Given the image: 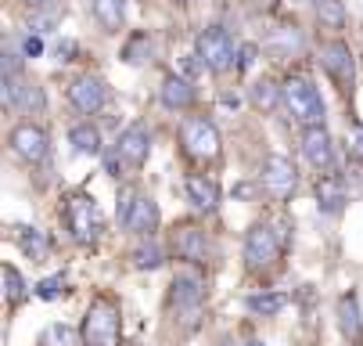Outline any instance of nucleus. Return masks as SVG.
<instances>
[{"instance_id":"14","label":"nucleus","mask_w":363,"mask_h":346,"mask_svg":"<svg viewBox=\"0 0 363 346\" xmlns=\"http://www.w3.org/2000/svg\"><path fill=\"white\" fill-rule=\"evenodd\" d=\"M320 65L328 69V76H331L342 90H352L356 65H352V51H349V43H342V40L324 43V47H320Z\"/></svg>"},{"instance_id":"4","label":"nucleus","mask_w":363,"mask_h":346,"mask_svg":"<svg viewBox=\"0 0 363 346\" xmlns=\"http://www.w3.org/2000/svg\"><path fill=\"white\" fill-rule=\"evenodd\" d=\"M180 141L187 148V156L198 163H213L220 159V130L205 119V116H187L180 126Z\"/></svg>"},{"instance_id":"30","label":"nucleus","mask_w":363,"mask_h":346,"mask_svg":"<svg viewBox=\"0 0 363 346\" xmlns=\"http://www.w3.org/2000/svg\"><path fill=\"white\" fill-rule=\"evenodd\" d=\"M123 58L130 62V65H144L147 58H151V40L144 36V33H137L130 43H126V51H123Z\"/></svg>"},{"instance_id":"17","label":"nucleus","mask_w":363,"mask_h":346,"mask_svg":"<svg viewBox=\"0 0 363 346\" xmlns=\"http://www.w3.org/2000/svg\"><path fill=\"white\" fill-rule=\"evenodd\" d=\"M173 245H177V256L187 260V264L209 260V238H205V231H198V227H180L173 234Z\"/></svg>"},{"instance_id":"19","label":"nucleus","mask_w":363,"mask_h":346,"mask_svg":"<svg viewBox=\"0 0 363 346\" xmlns=\"http://www.w3.org/2000/svg\"><path fill=\"white\" fill-rule=\"evenodd\" d=\"M317 206H320V213H331V217L342 213V206H345V184L335 173L317 180Z\"/></svg>"},{"instance_id":"35","label":"nucleus","mask_w":363,"mask_h":346,"mask_svg":"<svg viewBox=\"0 0 363 346\" xmlns=\"http://www.w3.org/2000/svg\"><path fill=\"white\" fill-rule=\"evenodd\" d=\"M58 18H62V15H58V11H55V15H40V18H36V22H33V26H29V29H33V33H36V36H43V33H50V26H55V22H58Z\"/></svg>"},{"instance_id":"25","label":"nucleus","mask_w":363,"mask_h":346,"mask_svg":"<svg viewBox=\"0 0 363 346\" xmlns=\"http://www.w3.org/2000/svg\"><path fill=\"white\" fill-rule=\"evenodd\" d=\"M284 296L281 292H255V296H248L245 300V307L255 314V318H274V314H281L284 310Z\"/></svg>"},{"instance_id":"27","label":"nucleus","mask_w":363,"mask_h":346,"mask_svg":"<svg viewBox=\"0 0 363 346\" xmlns=\"http://www.w3.org/2000/svg\"><path fill=\"white\" fill-rule=\"evenodd\" d=\"M130 260H133L137 271H155V267H162L166 253H162V245H159V242H140Z\"/></svg>"},{"instance_id":"22","label":"nucleus","mask_w":363,"mask_h":346,"mask_svg":"<svg viewBox=\"0 0 363 346\" xmlns=\"http://www.w3.org/2000/svg\"><path fill=\"white\" fill-rule=\"evenodd\" d=\"M69 144L79 156H101V130L94 123H76L69 130Z\"/></svg>"},{"instance_id":"15","label":"nucleus","mask_w":363,"mask_h":346,"mask_svg":"<svg viewBox=\"0 0 363 346\" xmlns=\"http://www.w3.org/2000/svg\"><path fill=\"white\" fill-rule=\"evenodd\" d=\"M302 156H306V163L313 170L331 173L335 170V141H331V134L324 126H309L302 134Z\"/></svg>"},{"instance_id":"40","label":"nucleus","mask_w":363,"mask_h":346,"mask_svg":"<svg viewBox=\"0 0 363 346\" xmlns=\"http://www.w3.org/2000/svg\"><path fill=\"white\" fill-rule=\"evenodd\" d=\"M259 4H263V8H274V4H277V0H259Z\"/></svg>"},{"instance_id":"31","label":"nucleus","mask_w":363,"mask_h":346,"mask_svg":"<svg viewBox=\"0 0 363 346\" xmlns=\"http://www.w3.org/2000/svg\"><path fill=\"white\" fill-rule=\"evenodd\" d=\"M62 292H65V278H62V274H55V278H43V281L36 285V296H40V300H58Z\"/></svg>"},{"instance_id":"24","label":"nucleus","mask_w":363,"mask_h":346,"mask_svg":"<svg viewBox=\"0 0 363 346\" xmlns=\"http://www.w3.org/2000/svg\"><path fill=\"white\" fill-rule=\"evenodd\" d=\"M338 325L349 339H359L363 335V321H359V303L356 296H342L338 300Z\"/></svg>"},{"instance_id":"9","label":"nucleus","mask_w":363,"mask_h":346,"mask_svg":"<svg viewBox=\"0 0 363 346\" xmlns=\"http://www.w3.org/2000/svg\"><path fill=\"white\" fill-rule=\"evenodd\" d=\"M8 144H11V152L22 159V163H43L47 159V152H50V141H47V130L43 126H36V123H18L15 130H11V137H8Z\"/></svg>"},{"instance_id":"21","label":"nucleus","mask_w":363,"mask_h":346,"mask_svg":"<svg viewBox=\"0 0 363 346\" xmlns=\"http://www.w3.org/2000/svg\"><path fill=\"white\" fill-rule=\"evenodd\" d=\"M15 242L18 249L29 256V260H43L50 253V238L40 231V227H15Z\"/></svg>"},{"instance_id":"5","label":"nucleus","mask_w":363,"mask_h":346,"mask_svg":"<svg viewBox=\"0 0 363 346\" xmlns=\"http://www.w3.org/2000/svg\"><path fill=\"white\" fill-rule=\"evenodd\" d=\"M281 231L274 224H255L248 234H245V264L252 271H263V267H274L281 260Z\"/></svg>"},{"instance_id":"10","label":"nucleus","mask_w":363,"mask_h":346,"mask_svg":"<svg viewBox=\"0 0 363 346\" xmlns=\"http://www.w3.org/2000/svg\"><path fill=\"white\" fill-rule=\"evenodd\" d=\"M259 184H263L267 195H274V199H288V195L295 191V184H298V173H295L291 159L267 156L263 159V170H259Z\"/></svg>"},{"instance_id":"34","label":"nucleus","mask_w":363,"mask_h":346,"mask_svg":"<svg viewBox=\"0 0 363 346\" xmlns=\"http://www.w3.org/2000/svg\"><path fill=\"white\" fill-rule=\"evenodd\" d=\"M40 51H43V40H40L36 33H29V36L22 40V55H26V58H36Z\"/></svg>"},{"instance_id":"11","label":"nucleus","mask_w":363,"mask_h":346,"mask_svg":"<svg viewBox=\"0 0 363 346\" xmlns=\"http://www.w3.org/2000/svg\"><path fill=\"white\" fill-rule=\"evenodd\" d=\"M0 97H4V105H8V109L26 112V116L47 109V94H43V87H40V83H26L22 76H18V80H4V87H0Z\"/></svg>"},{"instance_id":"39","label":"nucleus","mask_w":363,"mask_h":346,"mask_svg":"<svg viewBox=\"0 0 363 346\" xmlns=\"http://www.w3.org/2000/svg\"><path fill=\"white\" fill-rule=\"evenodd\" d=\"M245 346H267V342H263V339H248Z\"/></svg>"},{"instance_id":"26","label":"nucleus","mask_w":363,"mask_h":346,"mask_svg":"<svg viewBox=\"0 0 363 346\" xmlns=\"http://www.w3.org/2000/svg\"><path fill=\"white\" fill-rule=\"evenodd\" d=\"M281 102H284V94H281V87H277L274 80H255V83H252V105L274 112Z\"/></svg>"},{"instance_id":"6","label":"nucleus","mask_w":363,"mask_h":346,"mask_svg":"<svg viewBox=\"0 0 363 346\" xmlns=\"http://www.w3.org/2000/svg\"><path fill=\"white\" fill-rule=\"evenodd\" d=\"M119 220L130 234H140L147 238L155 227H159V202L151 199V195H133L126 191L123 195V206H119Z\"/></svg>"},{"instance_id":"8","label":"nucleus","mask_w":363,"mask_h":346,"mask_svg":"<svg viewBox=\"0 0 363 346\" xmlns=\"http://www.w3.org/2000/svg\"><path fill=\"white\" fill-rule=\"evenodd\" d=\"M201 300H205V278L198 271H180L173 278V292H169L173 310L184 314L187 325H194V314L201 310Z\"/></svg>"},{"instance_id":"41","label":"nucleus","mask_w":363,"mask_h":346,"mask_svg":"<svg viewBox=\"0 0 363 346\" xmlns=\"http://www.w3.org/2000/svg\"><path fill=\"white\" fill-rule=\"evenodd\" d=\"M309 4H317V8H324V4H328V0H309Z\"/></svg>"},{"instance_id":"16","label":"nucleus","mask_w":363,"mask_h":346,"mask_svg":"<svg viewBox=\"0 0 363 346\" xmlns=\"http://www.w3.org/2000/svg\"><path fill=\"white\" fill-rule=\"evenodd\" d=\"M184 191H187V199L194 202V210L201 213H213L220 206V188L213 177H205V173H187L184 177Z\"/></svg>"},{"instance_id":"42","label":"nucleus","mask_w":363,"mask_h":346,"mask_svg":"<svg viewBox=\"0 0 363 346\" xmlns=\"http://www.w3.org/2000/svg\"><path fill=\"white\" fill-rule=\"evenodd\" d=\"M22 4H33L36 8V4H43V0H22Z\"/></svg>"},{"instance_id":"1","label":"nucleus","mask_w":363,"mask_h":346,"mask_svg":"<svg viewBox=\"0 0 363 346\" xmlns=\"http://www.w3.org/2000/svg\"><path fill=\"white\" fill-rule=\"evenodd\" d=\"M281 94H284V109L291 112L295 123H302L306 130H309V126H324L328 109H324V97H320V90L313 87V80L288 76V80L281 83Z\"/></svg>"},{"instance_id":"28","label":"nucleus","mask_w":363,"mask_h":346,"mask_svg":"<svg viewBox=\"0 0 363 346\" xmlns=\"http://www.w3.org/2000/svg\"><path fill=\"white\" fill-rule=\"evenodd\" d=\"M0 281H4V300L8 303H22L26 300V292H29V285H26V278L18 274V267H4L0 271Z\"/></svg>"},{"instance_id":"29","label":"nucleus","mask_w":363,"mask_h":346,"mask_svg":"<svg viewBox=\"0 0 363 346\" xmlns=\"http://www.w3.org/2000/svg\"><path fill=\"white\" fill-rule=\"evenodd\" d=\"M76 339H79V332H76L72 325H65V321L47 325V328H43V335H40V342H43V346H76Z\"/></svg>"},{"instance_id":"33","label":"nucleus","mask_w":363,"mask_h":346,"mask_svg":"<svg viewBox=\"0 0 363 346\" xmlns=\"http://www.w3.org/2000/svg\"><path fill=\"white\" fill-rule=\"evenodd\" d=\"M255 55H259V47H255V43H241V47H238V69H241V72L252 69Z\"/></svg>"},{"instance_id":"38","label":"nucleus","mask_w":363,"mask_h":346,"mask_svg":"<svg viewBox=\"0 0 363 346\" xmlns=\"http://www.w3.org/2000/svg\"><path fill=\"white\" fill-rule=\"evenodd\" d=\"M220 102H223V105H230V109H238V105H241V97H238V94H223Z\"/></svg>"},{"instance_id":"12","label":"nucleus","mask_w":363,"mask_h":346,"mask_svg":"<svg viewBox=\"0 0 363 346\" xmlns=\"http://www.w3.org/2000/svg\"><path fill=\"white\" fill-rule=\"evenodd\" d=\"M116 156L123 159V166L140 170L147 163V156H151V130L144 123H130L119 134V141H116Z\"/></svg>"},{"instance_id":"7","label":"nucleus","mask_w":363,"mask_h":346,"mask_svg":"<svg viewBox=\"0 0 363 346\" xmlns=\"http://www.w3.org/2000/svg\"><path fill=\"white\" fill-rule=\"evenodd\" d=\"M65 220H69V231L79 245H90L97 242L101 234V213H97V202L90 195H72L69 206H65Z\"/></svg>"},{"instance_id":"2","label":"nucleus","mask_w":363,"mask_h":346,"mask_svg":"<svg viewBox=\"0 0 363 346\" xmlns=\"http://www.w3.org/2000/svg\"><path fill=\"white\" fill-rule=\"evenodd\" d=\"M86 346H119L123 335V318H119V303L108 296H97L83 314V328H79Z\"/></svg>"},{"instance_id":"32","label":"nucleus","mask_w":363,"mask_h":346,"mask_svg":"<svg viewBox=\"0 0 363 346\" xmlns=\"http://www.w3.org/2000/svg\"><path fill=\"white\" fill-rule=\"evenodd\" d=\"M345 144H349V159H356V163H363V123H356V126L349 130V137H345Z\"/></svg>"},{"instance_id":"37","label":"nucleus","mask_w":363,"mask_h":346,"mask_svg":"<svg viewBox=\"0 0 363 346\" xmlns=\"http://www.w3.org/2000/svg\"><path fill=\"white\" fill-rule=\"evenodd\" d=\"M72 51H76V43H72V40H65V43H58V58H62V62H72V58H69Z\"/></svg>"},{"instance_id":"13","label":"nucleus","mask_w":363,"mask_h":346,"mask_svg":"<svg viewBox=\"0 0 363 346\" xmlns=\"http://www.w3.org/2000/svg\"><path fill=\"white\" fill-rule=\"evenodd\" d=\"M69 102H72V109L79 112V116H94V112H101L105 109V102H108V87H105V80L101 76H79L72 87H69Z\"/></svg>"},{"instance_id":"23","label":"nucleus","mask_w":363,"mask_h":346,"mask_svg":"<svg viewBox=\"0 0 363 346\" xmlns=\"http://www.w3.org/2000/svg\"><path fill=\"white\" fill-rule=\"evenodd\" d=\"M267 47H270L277 58H291V55H298L302 47H306V40H302V33H298L295 26H284V29H277V33L267 40Z\"/></svg>"},{"instance_id":"20","label":"nucleus","mask_w":363,"mask_h":346,"mask_svg":"<svg viewBox=\"0 0 363 346\" xmlns=\"http://www.w3.org/2000/svg\"><path fill=\"white\" fill-rule=\"evenodd\" d=\"M94 18L101 22V29L119 33L126 26V0H94Z\"/></svg>"},{"instance_id":"36","label":"nucleus","mask_w":363,"mask_h":346,"mask_svg":"<svg viewBox=\"0 0 363 346\" xmlns=\"http://www.w3.org/2000/svg\"><path fill=\"white\" fill-rule=\"evenodd\" d=\"M320 18H328V22L342 26V8H338V0H328V4L320 8Z\"/></svg>"},{"instance_id":"18","label":"nucleus","mask_w":363,"mask_h":346,"mask_svg":"<svg viewBox=\"0 0 363 346\" xmlns=\"http://www.w3.org/2000/svg\"><path fill=\"white\" fill-rule=\"evenodd\" d=\"M159 97H162V105H166V109L180 112V109H191V105H194V87H191L187 76H177V72H173V76L162 80Z\"/></svg>"},{"instance_id":"3","label":"nucleus","mask_w":363,"mask_h":346,"mask_svg":"<svg viewBox=\"0 0 363 346\" xmlns=\"http://www.w3.org/2000/svg\"><path fill=\"white\" fill-rule=\"evenodd\" d=\"M194 55L209 72H227L234 65V58H238V47H234V36L223 26H209V29L198 33Z\"/></svg>"}]
</instances>
